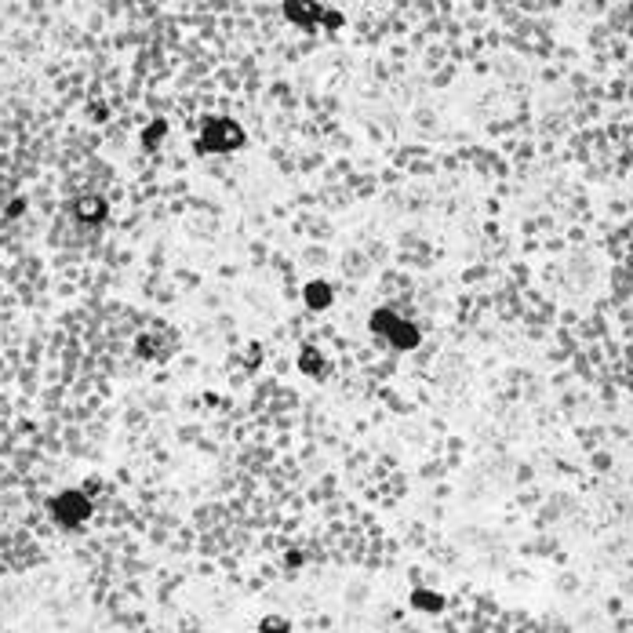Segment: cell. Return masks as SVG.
<instances>
[{
    "label": "cell",
    "mask_w": 633,
    "mask_h": 633,
    "mask_svg": "<svg viewBox=\"0 0 633 633\" xmlns=\"http://www.w3.org/2000/svg\"><path fill=\"white\" fill-rule=\"evenodd\" d=\"M58 514H62V521H80V517H87V502L84 499H77V495H66V499H58Z\"/></svg>",
    "instance_id": "6da1fadb"
},
{
    "label": "cell",
    "mask_w": 633,
    "mask_h": 633,
    "mask_svg": "<svg viewBox=\"0 0 633 633\" xmlns=\"http://www.w3.org/2000/svg\"><path fill=\"white\" fill-rule=\"evenodd\" d=\"M415 605L426 608V612H437V608H440V597H437V593H433V597H430V593H415Z\"/></svg>",
    "instance_id": "7a4b0ae2"
},
{
    "label": "cell",
    "mask_w": 633,
    "mask_h": 633,
    "mask_svg": "<svg viewBox=\"0 0 633 633\" xmlns=\"http://www.w3.org/2000/svg\"><path fill=\"white\" fill-rule=\"evenodd\" d=\"M262 629H270V633H288V622H280V619H266V622H262Z\"/></svg>",
    "instance_id": "3957f363"
}]
</instances>
